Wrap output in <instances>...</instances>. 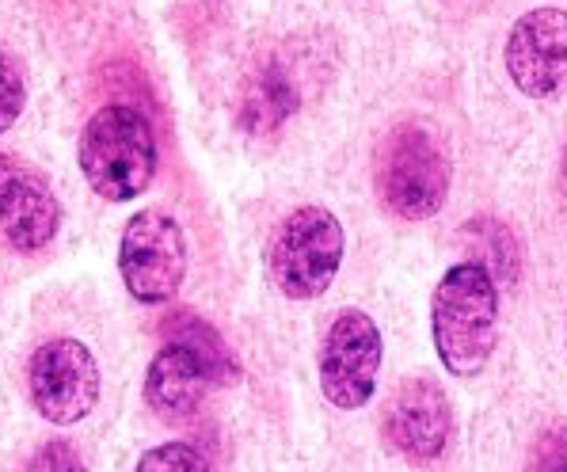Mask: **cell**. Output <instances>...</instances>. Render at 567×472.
I'll return each instance as SVG.
<instances>
[{"label": "cell", "mask_w": 567, "mask_h": 472, "mask_svg": "<svg viewBox=\"0 0 567 472\" xmlns=\"http://www.w3.org/2000/svg\"><path fill=\"white\" fill-rule=\"evenodd\" d=\"M499 283L476 259L453 264L434 286L431 331L434 351L453 378L484 373L487 358L499 343Z\"/></svg>", "instance_id": "6da1fadb"}, {"label": "cell", "mask_w": 567, "mask_h": 472, "mask_svg": "<svg viewBox=\"0 0 567 472\" xmlns=\"http://www.w3.org/2000/svg\"><path fill=\"white\" fill-rule=\"evenodd\" d=\"M81 176L107 203H134L156 176L153 122L130 103H107L84 122L76 145Z\"/></svg>", "instance_id": "7a4b0ae2"}, {"label": "cell", "mask_w": 567, "mask_h": 472, "mask_svg": "<svg viewBox=\"0 0 567 472\" xmlns=\"http://www.w3.org/2000/svg\"><path fill=\"white\" fill-rule=\"evenodd\" d=\"M168 343L145 373V400L164 423H183L206 404L209 389L237 378V355L203 320L179 317Z\"/></svg>", "instance_id": "3957f363"}, {"label": "cell", "mask_w": 567, "mask_h": 472, "mask_svg": "<svg viewBox=\"0 0 567 472\" xmlns=\"http://www.w3.org/2000/svg\"><path fill=\"white\" fill-rule=\"evenodd\" d=\"M378 195L404 222H426L446 206L450 156L426 122H400L378 153Z\"/></svg>", "instance_id": "277c9868"}, {"label": "cell", "mask_w": 567, "mask_h": 472, "mask_svg": "<svg viewBox=\"0 0 567 472\" xmlns=\"http://www.w3.org/2000/svg\"><path fill=\"white\" fill-rule=\"evenodd\" d=\"M347 236L328 206H298L282 217L267 252L275 286L293 301H317L331 290L343 264Z\"/></svg>", "instance_id": "5b68a950"}, {"label": "cell", "mask_w": 567, "mask_h": 472, "mask_svg": "<svg viewBox=\"0 0 567 472\" xmlns=\"http://www.w3.org/2000/svg\"><path fill=\"white\" fill-rule=\"evenodd\" d=\"M118 270L134 301L164 305L187 278V236L168 209H137L122 229Z\"/></svg>", "instance_id": "8992f818"}, {"label": "cell", "mask_w": 567, "mask_h": 472, "mask_svg": "<svg viewBox=\"0 0 567 472\" xmlns=\"http://www.w3.org/2000/svg\"><path fill=\"white\" fill-rule=\"evenodd\" d=\"M381 358H385V339L370 312H339L320 343V389H324L328 404L343 408V412H359L370 404L378 392Z\"/></svg>", "instance_id": "52a82bcc"}, {"label": "cell", "mask_w": 567, "mask_h": 472, "mask_svg": "<svg viewBox=\"0 0 567 472\" xmlns=\"http://www.w3.org/2000/svg\"><path fill=\"white\" fill-rule=\"evenodd\" d=\"M28 384L34 412L54 427H73L100 404V362L81 339H50L31 355Z\"/></svg>", "instance_id": "ba28073f"}, {"label": "cell", "mask_w": 567, "mask_h": 472, "mask_svg": "<svg viewBox=\"0 0 567 472\" xmlns=\"http://www.w3.org/2000/svg\"><path fill=\"white\" fill-rule=\"evenodd\" d=\"M511 84L529 100H553L567 92V12L564 8H534L518 16L507 34Z\"/></svg>", "instance_id": "9c48e42d"}, {"label": "cell", "mask_w": 567, "mask_h": 472, "mask_svg": "<svg viewBox=\"0 0 567 472\" xmlns=\"http://www.w3.org/2000/svg\"><path fill=\"white\" fill-rule=\"evenodd\" d=\"M385 439L412 465H431L453 439L450 397L431 378H408L396 384L385 412Z\"/></svg>", "instance_id": "30bf717a"}, {"label": "cell", "mask_w": 567, "mask_h": 472, "mask_svg": "<svg viewBox=\"0 0 567 472\" xmlns=\"http://www.w3.org/2000/svg\"><path fill=\"white\" fill-rule=\"evenodd\" d=\"M0 229L20 252H42L61 229V203L34 164L0 153Z\"/></svg>", "instance_id": "8fae6325"}, {"label": "cell", "mask_w": 567, "mask_h": 472, "mask_svg": "<svg viewBox=\"0 0 567 472\" xmlns=\"http://www.w3.org/2000/svg\"><path fill=\"white\" fill-rule=\"evenodd\" d=\"M293 111H298V89H293V81L282 69L267 65L244 84L237 119L251 137H267L278 126H286L293 119Z\"/></svg>", "instance_id": "7c38bea8"}, {"label": "cell", "mask_w": 567, "mask_h": 472, "mask_svg": "<svg viewBox=\"0 0 567 472\" xmlns=\"http://www.w3.org/2000/svg\"><path fill=\"white\" fill-rule=\"evenodd\" d=\"M465 244L476 248V264H484L492 270L495 283H514L518 278V267H522V256H518V244H514V233L507 225L492 222V217H480V222H468L465 229Z\"/></svg>", "instance_id": "4fadbf2b"}, {"label": "cell", "mask_w": 567, "mask_h": 472, "mask_svg": "<svg viewBox=\"0 0 567 472\" xmlns=\"http://www.w3.org/2000/svg\"><path fill=\"white\" fill-rule=\"evenodd\" d=\"M134 472H209V461L190 442H161L142 453Z\"/></svg>", "instance_id": "5bb4252c"}, {"label": "cell", "mask_w": 567, "mask_h": 472, "mask_svg": "<svg viewBox=\"0 0 567 472\" xmlns=\"http://www.w3.org/2000/svg\"><path fill=\"white\" fill-rule=\"evenodd\" d=\"M23 103H28V84H23L20 65L0 50V134H8L20 122Z\"/></svg>", "instance_id": "9a60e30c"}, {"label": "cell", "mask_w": 567, "mask_h": 472, "mask_svg": "<svg viewBox=\"0 0 567 472\" xmlns=\"http://www.w3.org/2000/svg\"><path fill=\"white\" fill-rule=\"evenodd\" d=\"M529 472H567V423H553L534 445Z\"/></svg>", "instance_id": "2e32d148"}, {"label": "cell", "mask_w": 567, "mask_h": 472, "mask_svg": "<svg viewBox=\"0 0 567 472\" xmlns=\"http://www.w3.org/2000/svg\"><path fill=\"white\" fill-rule=\"evenodd\" d=\"M28 472H89V469H84V461L76 458V450L69 442H50L31 458Z\"/></svg>", "instance_id": "e0dca14e"}, {"label": "cell", "mask_w": 567, "mask_h": 472, "mask_svg": "<svg viewBox=\"0 0 567 472\" xmlns=\"http://www.w3.org/2000/svg\"><path fill=\"white\" fill-rule=\"evenodd\" d=\"M560 179H564V195H567V148H564V161H560Z\"/></svg>", "instance_id": "ac0fdd59"}]
</instances>
